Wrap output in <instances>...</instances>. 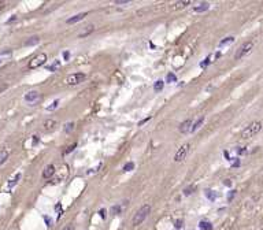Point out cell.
Wrapping results in <instances>:
<instances>
[{"instance_id":"obj_34","label":"cell","mask_w":263,"mask_h":230,"mask_svg":"<svg viewBox=\"0 0 263 230\" xmlns=\"http://www.w3.org/2000/svg\"><path fill=\"white\" fill-rule=\"evenodd\" d=\"M192 191H193V188H188V189H185V191H184V194H185V196H189V194L192 193Z\"/></svg>"},{"instance_id":"obj_31","label":"cell","mask_w":263,"mask_h":230,"mask_svg":"<svg viewBox=\"0 0 263 230\" xmlns=\"http://www.w3.org/2000/svg\"><path fill=\"white\" fill-rule=\"evenodd\" d=\"M62 230H76V226H74V225H71V223H70V225H66V226L63 227V229Z\"/></svg>"},{"instance_id":"obj_17","label":"cell","mask_w":263,"mask_h":230,"mask_svg":"<svg viewBox=\"0 0 263 230\" xmlns=\"http://www.w3.org/2000/svg\"><path fill=\"white\" fill-rule=\"evenodd\" d=\"M40 43V37L39 36H33V37H30V39L28 40V41H26V43H25V45H36V44H39Z\"/></svg>"},{"instance_id":"obj_28","label":"cell","mask_w":263,"mask_h":230,"mask_svg":"<svg viewBox=\"0 0 263 230\" xmlns=\"http://www.w3.org/2000/svg\"><path fill=\"white\" fill-rule=\"evenodd\" d=\"M174 227L175 229H181V227H182V221H181V219H177L174 222Z\"/></svg>"},{"instance_id":"obj_23","label":"cell","mask_w":263,"mask_h":230,"mask_svg":"<svg viewBox=\"0 0 263 230\" xmlns=\"http://www.w3.org/2000/svg\"><path fill=\"white\" fill-rule=\"evenodd\" d=\"M166 82H167V84L177 82V77H175V74H173V73H169L167 77H166Z\"/></svg>"},{"instance_id":"obj_15","label":"cell","mask_w":263,"mask_h":230,"mask_svg":"<svg viewBox=\"0 0 263 230\" xmlns=\"http://www.w3.org/2000/svg\"><path fill=\"white\" fill-rule=\"evenodd\" d=\"M188 4H191V0H182V1H177V3L173 6V8H174V10H181V8L187 7Z\"/></svg>"},{"instance_id":"obj_13","label":"cell","mask_w":263,"mask_h":230,"mask_svg":"<svg viewBox=\"0 0 263 230\" xmlns=\"http://www.w3.org/2000/svg\"><path fill=\"white\" fill-rule=\"evenodd\" d=\"M203 122H204V116H200V118L197 119L195 123H192V127H191V131H192V133H195V131L197 130V129H199L202 125H203Z\"/></svg>"},{"instance_id":"obj_42","label":"cell","mask_w":263,"mask_h":230,"mask_svg":"<svg viewBox=\"0 0 263 230\" xmlns=\"http://www.w3.org/2000/svg\"><path fill=\"white\" fill-rule=\"evenodd\" d=\"M104 212H106V211H104V210H101V211H100V215H101V218H104V216H106V214H104Z\"/></svg>"},{"instance_id":"obj_10","label":"cell","mask_w":263,"mask_h":230,"mask_svg":"<svg viewBox=\"0 0 263 230\" xmlns=\"http://www.w3.org/2000/svg\"><path fill=\"white\" fill-rule=\"evenodd\" d=\"M85 16H86V12H80V14H77V15L71 16V18H69V19L66 21V24H69V25L77 24V22H80L81 19H84Z\"/></svg>"},{"instance_id":"obj_2","label":"cell","mask_w":263,"mask_h":230,"mask_svg":"<svg viewBox=\"0 0 263 230\" xmlns=\"http://www.w3.org/2000/svg\"><path fill=\"white\" fill-rule=\"evenodd\" d=\"M262 122L259 121H255V122L249 123L243 131H241V139H249V137H254L255 134H258L260 130H262Z\"/></svg>"},{"instance_id":"obj_14","label":"cell","mask_w":263,"mask_h":230,"mask_svg":"<svg viewBox=\"0 0 263 230\" xmlns=\"http://www.w3.org/2000/svg\"><path fill=\"white\" fill-rule=\"evenodd\" d=\"M8 156H10V152H8L7 149H1V151H0V166L7 162Z\"/></svg>"},{"instance_id":"obj_38","label":"cell","mask_w":263,"mask_h":230,"mask_svg":"<svg viewBox=\"0 0 263 230\" xmlns=\"http://www.w3.org/2000/svg\"><path fill=\"white\" fill-rule=\"evenodd\" d=\"M245 152H247V149H244V148H243V149H237V154H239V155L245 154Z\"/></svg>"},{"instance_id":"obj_41","label":"cell","mask_w":263,"mask_h":230,"mask_svg":"<svg viewBox=\"0 0 263 230\" xmlns=\"http://www.w3.org/2000/svg\"><path fill=\"white\" fill-rule=\"evenodd\" d=\"M4 6H6V3H4V1H0V11L4 8Z\"/></svg>"},{"instance_id":"obj_11","label":"cell","mask_w":263,"mask_h":230,"mask_svg":"<svg viewBox=\"0 0 263 230\" xmlns=\"http://www.w3.org/2000/svg\"><path fill=\"white\" fill-rule=\"evenodd\" d=\"M56 121L55 119H47L45 122L43 123V126H44V130H47V131H51V130H54L56 127Z\"/></svg>"},{"instance_id":"obj_16","label":"cell","mask_w":263,"mask_h":230,"mask_svg":"<svg viewBox=\"0 0 263 230\" xmlns=\"http://www.w3.org/2000/svg\"><path fill=\"white\" fill-rule=\"evenodd\" d=\"M208 8H210V4L208 3H202L200 6H197V7L193 8V11L195 12H204V11H207Z\"/></svg>"},{"instance_id":"obj_26","label":"cell","mask_w":263,"mask_h":230,"mask_svg":"<svg viewBox=\"0 0 263 230\" xmlns=\"http://www.w3.org/2000/svg\"><path fill=\"white\" fill-rule=\"evenodd\" d=\"M58 106H59V100H55V101H52L51 106H48V107H47V111H54L55 108H58Z\"/></svg>"},{"instance_id":"obj_20","label":"cell","mask_w":263,"mask_h":230,"mask_svg":"<svg viewBox=\"0 0 263 230\" xmlns=\"http://www.w3.org/2000/svg\"><path fill=\"white\" fill-rule=\"evenodd\" d=\"M199 226L202 230H212V225L210 222H207V221H202Z\"/></svg>"},{"instance_id":"obj_37","label":"cell","mask_w":263,"mask_h":230,"mask_svg":"<svg viewBox=\"0 0 263 230\" xmlns=\"http://www.w3.org/2000/svg\"><path fill=\"white\" fill-rule=\"evenodd\" d=\"M37 143H39V137H37V136H33V141H32V144H33V145H36Z\"/></svg>"},{"instance_id":"obj_3","label":"cell","mask_w":263,"mask_h":230,"mask_svg":"<svg viewBox=\"0 0 263 230\" xmlns=\"http://www.w3.org/2000/svg\"><path fill=\"white\" fill-rule=\"evenodd\" d=\"M85 78H86V74L84 73H74V74H70L64 78V85L67 86H76L78 84L84 82Z\"/></svg>"},{"instance_id":"obj_5","label":"cell","mask_w":263,"mask_h":230,"mask_svg":"<svg viewBox=\"0 0 263 230\" xmlns=\"http://www.w3.org/2000/svg\"><path fill=\"white\" fill-rule=\"evenodd\" d=\"M47 62V54H39V55H36L34 58H32V59L29 60V64H28V67L29 69H37V67H40V66H43L44 63Z\"/></svg>"},{"instance_id":"obj_33","label":"cell","mask_w":263,"mask_h":230,"mask_svg":"<svg viewBox=\"0 0 263 230\" xmlns=\"http://www.w3.org/2000/svg\"><path fill=\"white\" fill-rule=\"evenodd\" d=\"M121 211H122V208H121L119 206L112 207V212H114V214H118V212H121Z\"/></svg>"},{"instance_id":"obj_9","label":"cell","mask_w":263,"mask_h":230,"mask_svg":"<svg viewBox=\"0 0 263 230\" xmlns=\"http://www.w3.org/2000/svg\"><path fill=\"white\" fill-rule=\"evenodd\" d=\"M55 166L54 164H48L45 169H44V171H43V178H45V179H48V178H51L52 175L55 174Z\"/></svg>"},{"instance_id":"obj_25","label":"cell","mask_w":263,"mask_h":230,"mask_svg":"<svg viewBox=\"0 0 263 230\" xmlns=\"http://www.w3.org/2000/svg\"><path fill=\"white\" fill-rule=\"evenodd\" d=\"M73 129H74V122H69V123H66V125H64L63 131H66V133H70Z\"/></svg>"},{"instance_id":"obj_40","label":"cell","mask_w":263,"mask_h":230,"mask_svg":"<svg viewBox=\"0 0 263 230\" xmlns=\"http://www.w3.org/2000/svg\"><path fill=\"white\" fill-rule=\"evenodd\" d=\"M223 184H225L226 186H230V185H232V181H229V179H226V181H225V182H223Z\"/></svg>"},{"instance_id":"obj_22","label":"cell","mask_w":263,"mask_h":230,"mask_svg":"<svg viewBox=\"0 0 263 230\" xmlns=\"http://www.w3.org/2000/svg\"><path fill=\"white\" fill-rule=\"evenodd\" d=\"M19 178H21V173H18V174H15V177L12 179H10V182H8V188H12L14 185H15L18 181H19Z\"/></svg>"},{"instance_id":"obj_19","label":"cell","mask_w":263,"mask_h":230,"mask_svg":"<svg viewBox=\"0 0 263 230\" xmlns=\"http://www.w3.org/2000/svg\"><path fill=\"white\" fill-rule=\"evenodd\" d=\"M85 30L82 33H80V37H85V36H88V34H91L93 30H95V26L93 25H89V26H85Z\"/></svg>"},{"instance_id":"obj_29","label":"cell","mask_w":263,"mask_h":230,"mask_svg":"<svg viewBox=\"0 0 263 230\" xmlns=\"http://www.w3.org/2000/svg\"><path fill=\"white\" fill-rule=\"evenodd\" d=\"M74 148H77V144H73L71 147H69V149H66V151L63 152V155H67V154H70L71 151H74Z\"/></svg>"},{"instance_id":"obj_1","label":"cell","mask_w":263,"mask_h":230,"mask_svg":"<svg viewBox=\"0 0 263 230\" xmlns=\"http://www.w3.org/2000/svg\"><path fill=\"white\" fill-rule=\"evenodd\" d=\"M149 212H151V206H149V204H144L143 207H140L139 211L136 212L134 216H133V219H132V225H133V226H139V225H141V223L148 218Z\"/></svg>"},{"instance_id":"obj_8","label":"cell","mask_w":263,"mask_h":230,"mask_svg":"<svg viewBox=\"0 0 263 230\" xmlns=\"http://www.w3.org/2000/svg\"><path fill=\"white\" fill-rule=\"evenodd\" d=\"M191 127H192V119L189 118L179 125V131H181L182 134H187L188 131H191Z\"/></svg>"},{"instance_id":"obj_30","label":"cell","mask_w":263,"mask_h":230,"mask_svg":"<svg viewBox=\"0 0 263 230\" xmlns=\"http://www.w3.org/2000/svg\"><path fill=\"white\" fill-rule=\"evenodd\" d=\"M211 63V59H210V58H206V59H204V62H202V63H200V66H202V67H206V66H207V64H210Z\"/></svg>"},{"instance_id":"obj_7","label":"cell","mask_w":263,"mask_h":230,"mask_svg":"<svg viewBox=\"0 0 263 230\" xmlns=\"http://www.w3.org/2000/svg\"><path fill=\"white\" fill-rule=\"evenodd\" d=\"M39 97H40V95H39L37 91H30L25 95V100H26L28 103H34V101L39 100Z\"/></svg>"},{"instance_id":"obj_18","label":"cell","mask_w":263,"mask_h":230,"mask_svg":"<svg viewBox=\"0 0 263 230\" xmlns=\"http://www.w3.org/2000/svg\"><path fill=\"white\" fill-rule=\"evenodd\" d=\"M163 86H164V81L163 79H158V81L155 82V85H154V91L160 92L162 89H163Z\"/></svg>"},{"instance_id":"obj_43","label":"cell","mask_w":263,"mask_h":230,"mask_svg":"<svg viewBox=\"0 0 263 230\" xmlns=\"http://www.w3.org/2000/svg\"><path fill=\"white\" fill-rule=\"evenodd\" d=\"M0 64H1V59H0Z\"/></svg>"},{"instance_id":"obj_36","label":"cell","mask_w":263,"mask_h":230,"mask_svg":"<svg viewBox=\"0 0 263 230\" xmlns=\"http://www.w3.org/2000/svg\"><path fill=\"white\" fill-rule=\"evenodd\" d=\"M115 3H116V4H128V3H129V0H116Z\"/></svg>"},{"instance_id":"obj_4","label":"cell","mask_w":263,"mask_h":230,"mask_svg":"<svg viewBox=\"0 0 263 230\" xmlns=\"http://www.w3.org/2000/svg\"><path fill=\"white\" fill-rule=\"evenodd\" d=\"M252 48H254V43H252V41L244 43L243 45L237 49V52H236V55H234V59L239 60V59H241V58H244V56H247L248 54L252 51Z\"/></svg>"},{"instance_id":"obj_32","label":"cell","mask_w":263,"mask_h":230,"mask_svg":"<svg viewBox=\"0 0 263 230\" xmlns=\"http://www.w3.org/2000/svg\"><path fill=\"white\" fill-rule=\"evenodd\" d=\"M236 196V191H232L230 193L227 194V200H229V201H232V200H233V197H234Z\"/></svg>"},{"instance_id":"obj_27","label":"cell","mask_w":263,"mask_h":230,"mask_svg":"<svg viewBox=\"0 0 263 230\" xmlns=\"http://www.w3.org/2000/svg\"><path fill=\"white\" fill-rule=\"evenodd\" d=\"M133 169H134V163L133 162H128L124 166V171H126V173H128V171H132Z\"/></svg>"},{"instance_id":"obj_21","label":"cell","mask_w":263,"mask_h":230,"mask_svg":"<svg viewBox=\"0 0 263 230\" xmlns=\"http://www.w3.org/2000/svg\"><path fill=\"white\" fill-rule=\"evenodd\" d=\"M59 69H60L59 60H56V62H54V63L51 64V66H48V70H49V71H56V70H59Z\"/></svg>"},{"instance_id":"obj_24","label":"cell","mask_w":263,"mask_h":230,"mask_svg":"<svg viewBox=\"0 0 263 230\" xmlns=\"http://www.w3.org/2000/svg\"><path fill=\"white\" fill-rule=\"evenodd\" d=\"M206 197L208 199V200H211V201H214L217 199V193L214 191H206Z\"/></svg>"},{"instance_id":"obj_39","label":"cell","mask_w":263,"mask_h":230,"mask_svg":"<svg viewBox=\"0 0 263 230\" xmlns=\"http://www.w3.org/2000/svg\"><path fill=\"white\" fill-rule=\"evenodd\" d=\"M69 56H70V54H69V52H63V58H64L66 60L69 59Z\"/></svg>"},{"instance_id":"obj_6","label":"cell","mask_w":263,"mask_h":230,"mask_svg":"<svg viewBox=\"0 0 263 230\" xmlns=\"http://www.w3.org/2000/svg\"><path fill=\"white\" fill-rule=\"evenodd\" d=\"M191 151V144H184L178 148V151L174 155V162H182L184 159H187L188 154Z\"/></svg>"},{"instance_id":"obj_12","label":"cell","mask_w":263,"mask_h":230,"mask_svg":"<svg viewBox=\"0 0 263 230\" xmlns=\"http://www.w3.org/2000/svg\"><path fill=\"white\" fill-rule=\"evenodd\" d=\"M234 37L233 36H227V37H225L223 40H221L219 41V47H225V45H230L232 43H234Z\"/></svg>"},{"instance_id":"obj_35","label":"cell","mask_w":263,"mask_h":230,"mask_svg":"<svg viewBox=\"0 0 263 230\" xmlns=\"http://www.w3.org/2000/svg\"><path fill=\"white\" fill-rule=\"evenodd\" d=\"M7 88H8V85H7V84H0V93H1V92H3V91H6Z\"/></svg>"}]
</instances>
